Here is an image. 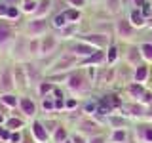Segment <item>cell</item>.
<instances>
[{"instance_id":"6da1fadb","label":"cell","mask_w":152,"mask_h":143,"mask_svg":"<svg viewBox=\"0 0 152 143\" xmlns=\"http://www.w3.org/2000/svg\"><path fill=\"white\" fill-rule=\"evenodd\" d=\"M65 88H66V92L72 95V97L82 99V97L91 94L93 82L88 78L86 69L80 67V69H76V71H72V73L69 74V78H66V82H65Z\"/></svg>"},{"instance_id":"7a4b0ae2","label":"cell","mask_w":152,"mask_h":143,"mask_svg":"<svg viewBox=\"0 0 152 143\" xmlns=\"http://www.w3.org/2000/svg\"><path fill=\"white\" fill-rule=\"evenodd\" d=\"M76 69H80V59L76 55H72L70 52H63L50 65V69L44 71V74H69Z\"/></svg>"},{"instance_id":"3957f363","label":"cell","mask_w":152,"mask_h":143,"mask_svg":"<svg viewBox=\"0 0 152 143\" xmlns=\"http://www.w3.org/2000/svg\"><path fill=\"white\" fill-rule=\"evenodd\" d=\"M114 36L120 42L131 44L137 38V29L131 25V21L127 17H118L116 21H114Z\"/></svg>"},{"instance_id":"277c9868","label":"cell","mask_w":152,"mask_h":143,"mask_svg":"<svg viewBox=\"0 0 152 143\" xmlns=\"http://www.w3.org/2000/svg\"><path fill=\"white\" fill-rule=\"evenodd\" d=\"M118 113H122L129 120H148V107H145L139 101H124Z\"/></svg>"},{"instance_id":"5b68a950","label":"cell","mask_w":152,"mask_h":143,"mask_svg":"<svg viewBox=\"0 0 152 143\" xmlns=\"http://www.w3.org/2000/svg\"><path fill=\"white\" fill-rule=\"evenodd\" d=\"M50 29H51V25H50L48 19L28 17V21L23 25V32H25V36H28V38H42L50 32Z\"/></svg>"},{"instance_id":"8992f818","label":"cell","mask_w":152,"mask_h":143,"mask_svg":"<svg viewBox=\"0 0 152 143\" xmlns=\"http://www.w3.org/2000/svg\"><path fill=\"white\" fill-rule=\"evenodd\" d=\"M27 42H28V36L25 35H17L15 40L10 44V57H12L13 63H27L28 59V52H27Z\"/></svg>"},{"instance_id":"52a82bcc","label":"cell","mask_w":152,"mask_h":143,"mask_svg":"<svg viewBox=\"0 0 152 143\" xmlns=\"http://www.w3.org/2000/svg\"><path fill=\"white\" fill-rule=\"evenodd\" d=\"M28 133L34 143H51V132L46 128L44 120H40V118L28 122Z\"/></svg>"},{"instance_id":"ba28073f","label":"cell","mask_w":152,"mask_h":143,"mask_svg":"<svg viewBox=\"0 0 152 143\" xmlns=\"http://www.w3.org/2000/svg\"><path fill=\"white\" fill-rule=\"evenodd\" d=\"M101 120H97L95 116H84L76 122V132H80L86 137H91L95 133H103L101 132Z\"/></svg>"},{"instance_id":"9c48e42d","label":"cell","mask_w":152,"mask_h":143,"mask_svg":"<svg viewBox=\"0 0 152 143\" xmlns=\"http://www.w3.org/2000/svg\"><path fill=\"white\" fill-rule=\"evenodd\" d=\"M78 38H80L82 42H88L89 46L97 48V50H107V48L110 46V42H112V36L101 35V32H93V31H89V32H82V35H80Z\"/></svg>"},{"instance_id":"30bf717a","label":"cell","mask_w":152,"mask_h":143,"mask_svg":"<svg viewBox=\"0 0 152 143\" xmlns=\"http://www.w3.org/2000/svg\"><path fill=\"white\" fill-rule=\"evenodd\" d=\"M19 111H21L23 118H27L28 122L38 118V111H40V105L36 103L34 97H31V95H21V101H19Z\"/></svg>"},{"instance_id":"8fae6325","label":"cell","mask_w":152,"mask_h":143,"mask_svg":"<svg viewBox=\"0 0 152 143\" xmlns=\"http://www.w3.org/2000/svg\"><path fill=\"white\" fill-rule=\"evenodd\" d=\"M59 44H61V40L57 38L55 32H48L46 36H42L40 38V59L53 55L57 52V48H59Z\"/></svg>"},{"instance_id":"7c38bea8","label":"cell","mask_w":152,"mask_h":143,"mask_svg":"<svg viewBox=\"0 0 152 143\" xmlns=\"http://www.w3.org/2000/svg\"><path fill=\"white\" fill-rule=\"evenodd\" d=\"M66 52H70L72 55H76L80 61H82V59H86V57L93 55L95 52H97V48L89 46L88 42H82L80 38H76V40H72L69 46H66Z\"/></svg>"},{"instance_id":"4fadbf2b","label":"cell","mask_w":152,"mask_h":143,"mask_svg":"<svg viewBox=\"0 0 152 143\" xmlns=\"http://www.w3.org/2000/svg\"><path fill=\"white\" fill-rule=\"evenodd\" d=\"M124 63L129 65V67H139L141 63H145L142 61V54H141V46L135 44V42H131V44H126V52H124Z\"/></svg>"},{"instance_id":"5bb4252c","label":"cell","mask_w":152,"mask_h":143,"mask_svg":"<svg viewBox=\"0 0 152 143\" xmlns=\"http://www.w3.org/2000/svg\"><path fill=\"white\" fill-rule=\"evenodd\" d=\"M13 82H15V92L25 95L28 88V78H27V73H25V65L23 63H13Z\"/></svg>"},{"instance_id":"9a60e30c","label":"cell","mask_w":152,"mask_h":143,"mask_svg":"<svg viewBox=\"0 0 152 143\" xmlns=\"http://www.w3.org/2000/svg\"><path fill=\"white\" fill-rule=\"evenodd\" d=\"M25 65V73H27V78H28V88L31 90H36V86L44 80V71H40V67L36 65V61H27Z\"/></svg>"},{"instance_id":"2e32d148","label":"cell","mask_w":152,"mask_h":143,"mask_svg":"<svg viewBox=\"0 0 152 143\" xmlns=\"http://www.w3.org/2000/svg\"><path fill=\"white\" fill-rule=\"evenodd\" d=\"M15 36H17V31L13 27V23L8 21V19H0V48L10 46L15 40Z\"/></svg>"},{"instance_id":"e0dca14e","label":"cell","mask_w":152,"mask_h":143,"mask_svg":"<svg viewBox=\"0 0 152 143\" xmlns=\"http://www.w3.org/2000/svg\"><path fill=\"white\" fill-rule=\"evenodd\" d=\"M137 143H152V122L150 120H139L133 128Z\"/></svg>"},{"instance_id":"ac0fdd59","label":"cell","mask_w":152,"mask_h":143,"mask_svg":"<svg viewBox=\"0 0 152 143\" xmlns=\"http://www.w3.org/2000/svg\"><path fill=\"white\" fill-rule=\"evenodd\" d=\"M0 92H15L13 65H4L2 69H0Z\"/></svg>"},{"instance_id":"d6986e66","label":"cell","mask_w":152,"mask_h":143,"mask_svg":"<svg viewBox=\"0 0 152 143\" xmlns=\"http://www.w3.org/2000/svg\"><path fill=\"white\" fill-rule=\"evenodd\" d=\"M57 35V38H59L61 42H72V40H76L82 32H80V23H69L66 27H63L61 31H57L55 32Z\"/></svg>"},{"instance_id":"ffe728a7","label":"cell","mask_w":152,"mask_h":143,"mask_svg":"<svg viewBox=\"0 0 152 143\" xmlns=\"http://www.w3.org/2000/svg\"><path fill=\"white\" fill-rule=\"evenodd\" d=\"M19 101H21V94H17V92H0V105L6 107L10 113L19 107Z\"/></svg>"},{"instance_id":"44dd1931","label":"cell","mask_w":152,"mask_h":143,"mask_svg":"<svg viewBox=\"0 0 152 143\" xmlns=\"http://www.w3.org/2000/svg\"><path fill=\"white\" fill-rule=\"evenodd\" d=\"M104 65H107V54H104V50H97L93 55L80 61V67H104Z\"/></svg>"},{"instance_id":"7402d4cb","label":"cell","mask_w":152,"mask_h":143,"mask_svg":"<svg viewBox=\"0 0 152 143\" xmlns=\"http://www.w3.org/2000/svg\"><path fill=\"white\" fill-rule=\"evenodd\" d=\"M146 84H139V82H129L126 86V94L129 97V101H141V97L146 92Z\"/></svg>"},{"instance_id":"603a6c76","label":"cell","mask_w":152,"mask_h":143,"mask_svg":"<svg viewBox=\"0 0 152 143\" xmlns=\"http://www.w3.org/2000/svg\"><path fill=\"white\" fill-rule=\"evenodd\" d=\"M150 74H152L150 65L148 63H141L139 67H135V69H133V82L146 84V82H148V78H150Z\"/></svg>"},{"instance_id":"cb8c5ba5","label":"cell","mask_w":152,"mask_h":143,"mask_svg":"<svg viewBox=\"0 0 152 143\" xmlns=\"http://www.w3.org/2000/svg\"><path fill=\"white\" fill-rule=\"evenodd\" d=\"M127 122H129V118H126L122 113H112V114H108V116L104 118V124H108V126H110V130L127 128Z\"/></svg>"},{"instance_id":"d4e9b609","label":"cell","mask_w":152,"mask_h":143,"mask_svg":"<svg viewBox=\"0 0 152 143\" xmlns=\"http://www.w3.org/2000/svg\"><path fill=\"white\" fill-rule=\"evenodd\" d=\"M127 19L131 21V25L139 31V29H146V17L142 15V12L139 8H131L129 13H127Z\"/></svg>"},{"instance_id":"484cf974","label":"cell","mask_w":152,"mask_h":143,"mask_svg":"<svg viewBox=\"0 0 152 143\" xmlns=\"http://www.w3.org/2000/svg\"><path fill=\"white\" fill-rule=\"evenodd\" d=\"M53 10V0H38V8L34 12V19H48Z\"/></svg>"},{"instance_id":"4316f807","label":"cell","mask_w":152,"mask_h":143,"mask_svg":"<svg viewBox=\"0 0 152 143\" xmlns=\"http://www.w3.org/2000/svg\"><path fill=\"white\" fill-rule=\"evenodd\" d=\"M104 54H107V65H108V67H114L118 61H120V57H122L120 46H118L116 42H110V46L104 50Z\"/></svg>"},{"instance_id":"83f0119b","label":"cell","mask_w":152,"mask_h":143,"mask_svg":"<svg viewBox=\"0 0 152 143\" xmlns=\"http://www.w3.org/2000/svg\"><path fill=\"white\" fill-rule=\"evenodd\" d=\"M66 139H70V132H69V128L61 122L59 126L51 132V143H65Z\"/></svg>"},{"instance_id":"f1b7e54d","label":"cell","mask_w":152,"mask_h":143,"mask_svg":"<svg viewBox=\"0 0 152 143\" xmlns=\"http://www.w3.org/2000/svg\"><path fill=\"white\" fill-rule=\"evenodd\" d=\"M55 86H57L55 82H51L50 78H46V76H44V80H42V82L36 86V90H34V92H36L38 97H46V95H51V94H53Z\"/></svg>"},{"instance_id":"f546056e","label":"cell","mask_w":152,"mask_h":143,"mask_svg":"<svg viewBox=\"0 0 152 143\" xmlns=\"http://www.w3.org/2000/svg\"><path fill=\"white\" fill-rule=\"evenodd\" d=\"M127 141H129V132H127V128L110 130V133H108V143H127Z\"/></svg>"},{"instance_id":"4dcf8cb0","label":"cell","mask_w":152,"mask_h":143,"mask_svg":"<svg viewBox=\"0 0 152 143\" xmlns=\"http://www.w3.org/2000/svg\"><path fill=\"white\" fill-rule=\"evenodd\" d=\"M91 31L93 32H101V35H107V36H112L114 35V23L112 21H97L91 27Z\"/></svg>"},{"instance_id":"1f68e13d","label":"cell","mask_w":152,"mask_h":143,"mask_svg":"<svg viewBox=\"0 0 152 143\" xmlns=\"http://www.w3.org/2000/svg\"><path fill=\"white\" fill-rule=\"evenodd\" d=\"M40 111L46 113V114H51V113H57L55 111V97L53 95H46V97H40Z\"/></svg>"},{"instance_id":"d6a6232c","label":"cell","mask_w":152,"mask_h":143,"mask_svg":"<svg viewBox=\"0 0 152 143\" xmlns=\"http://www.w3.org/2000/svg\"><path fill=\"white\" fill-rule=\"evenodd\" d=\"M103 2H104L107 13H110V15H120L122 13V10H124L122 0H103Z\"/></svg>"},{"instance_id":"836d02e7","label":"cell","mask_w":152,"mask_h":143,"mask_svg":"<svg viewBox=\"0 0 152 143\" xmlns=\"http://www.w3.org/2000/svg\"><path fill=\"white\" fill-rule=\"evenodd\" d=\"M50 25H51V29L57 32V31H61L63 27H66L69 25V21H66V17H65V12H57L53 17H51V21H50Z\"/></svg>"},{"instance_id":"e575fe53","label":"cell","mask_w":152,"mask_h":143,"mask_svg":"<svg viewBox=\"0 0 152 143\" xmlns=\"http://www.w3.org/2000/svg\"><path fill=\"white\" fill-rule=\"evenodd\" d=\"M63 12H65V17H66L69 23H82V10L69 6V8H65Z\"/></svg>"},{"instance_id":"d590c367","label":"cell","mask_w":152,"mask_h":143,"mask_svg":"<svg viewBox=\"0 0 152 143\" xmlns=\"http://www.w3.org/2000/svg\"><path fill=\"white\" fill-rule=\"evenodd\" d=\"M139 46H141L142 61H145V63H148V65H152V42H146V40H142Z\"/></svg>"},{"instance_id":"8d00e7d4","label":"cell","mask_w":152,"mask_h":143,"mask_svg":"<svg viewBox=\"0 0 152 143\" xmlns=\"http://www.w3.org/2000/svg\"><path fill=\"white\" fill-rule=\"evenodd\" d=\"M82 107V103H80V99L78 97H66L65 99V113H74V111H78V109Z\"/></svg>"},{"instance_id":"74e56055","label":"cell","mask_w":152,"mask_h":143,"mask_svg":"<svg viewBox=\"0 0 152 143\" xmlns=\"http://www.w3.org/2000/svg\"><path fill=\"white\" fill-rule=\"evenodd\" d=\"M36 8H38V0H31V2H23L21 4V12H23V15H27V17L34 15Z\"/></svg>"},{"instance_id":"f35d334b","label":"cell","mask_w":152,"mask_h":143,"mask_svg":"<svg viewBox=\"0 0 152 143\" xmlns=\"http://www.w3.org/2000/svg\"><path fill=\"white\" fill-rule=\"evenodd\" d=\"M21 15H23V12H21V6H10L8 8V21H19L21 19Z\"/></svg>"},{"instance_id":"ab89813d","label":"cell","mask_w":152,"mask_h":143,"mask_svg":"<svg viewBox=\"0 0 152 143\" xmlns=\"http://www.w3.org/2000/svg\"><path fill=\"white\" fill-rule=\"evenodd\" d=\"M23 139H25V132H12L8 143H23Z\"/></svg>"},{"instance_id":"60d3db41","label":"cell","mask_w":152,"mask_h":143,"mask_svg":"<svg viewBox=\"0 0 152 143\" xmlns=\"http://www.w3.org/2000/svg\"><path fill=\"white\" fill-rule=\"evenodd\" d=\"M89 143H108V136H104V133H95V136L88 137Z\"/></svg>"},{"instance_id":"b9f144b4","label":"cell","mask_w":152,"mask_h":143,"mask_svg":"<svg viewBox=\"0 0 152 143\" xmlns=\"http://www.w3.org/2000/svg\"><path fill=\"white\" fill-rule=\"evenodd\" d=\"M70 141H72V143H89L88 137L82 136L80 132H72V133H70Z\"/></svg>"},{"instance_id":"7bdbcfd3","label":"cell","mask_w":152,"mask_h":143,"mask_svg":"<svg viewBox=\"0 0 152 143\" xmlns=\"http://www.w3.org/2000/svg\"><path fill=\"white\" fill-rule=\"evenodd\" d=\"M139 103H142L145 107H150V105H152V90H150V88L145 92V95L141 97V101H139Z\"/></svg>"},{"instance_id":"ee69618b","label":"cell","mask_w":152,"mask_h":143,"mask_svg":"<svg viewBox=\"0 0 152 143\" xmlns=\"http://www.w3.org/2000/svg\"><path fill=\"white\" fill-rule=\"evenodd\" d=\"M66 4H69L70 8H78V10H82L88 6V0H66Z\"/></svg>"},{"instance_id":"f6af8a7d","label":"cell","mask_w":152,"mask_h":143,"mask_svg":"<svg viewBox=\"0 0 152 143\" xmlns=\"http://www.w3.org/2000/svg\"><path fill=\"white\" fill-rule=\"evenodd\" d=\"M8 8H10V4L8 2H0V19H6L8 17Z\"/></svg>"},{"instance_id":"bcb514c9","label":"cell","mask_w":152,"mask_h":143,"mask_svg":"<svg viewBox=\"0 0 152 143\" xmlns=\"http://www.w3.org/2000/svg\"><path fill=\"white\" fill-rule=\"evenodd\" d=\"M146 29H148V31H152V15L146 17Z\"/></svg>"},{"instance_id":"7dc6e473","label":"cell","mask_w":152,"mask_h":143,"mask_svg":"<svg viewBox=\"0 0 152 143\" xmlns=\"http://www.w3.org/2000/svg\"><path fill=\"white\" fill-rule=\"evenodd\" d=\"M148 120L152 122V105H150V107H148Z\"/></svg>"},{"instance_id":"c3c4849f","label":"cell","mask_w":152,"mask_h":143,"mask_svg":"<svg viewBox=\"0 0 152 143\" xmlns=\"http://www.w3.org/2000/svg\"><path fill=\"white\" fill-rule=\"evenodd\" d=\"M146 42H152V31H150V35L146 36Z\"/></svg>"},{"instance_id":"681fc988","label":"cell","mask_w":152,"mask_h":143,"mask_svg":"<svg viewBox=\"0 0 152 143\" xmlns=\"http://www.w3.org/2000/svg\"><path fill=\"white\" fill-rule=\"evenodd\" d=\"M88 2H91V4H95V2H101V0H88Z\"/></svg>"},{"instance_id":"f907efd6","label":"cell","mask_w":152,"mask_h":143,"mask_svg":"<svg viewBox=\"0 0 152 143\" xmlns=\"http://www.w3.org/2000/svg\"><path fill=\"white\" fill-rule=\"evenodd\" d=\"M2 132H4V126H0V136H2Z\"/></svg>"},{"instance_id":"816d5d0a","label":"cell","mask_w":152,"mask_h":143,"mask_svg":"<svg viewBox=\"0 0 152 143\" xmlns=\"http://www.w3.org/2000/svg\"><path fill=\"white\" fill-rule=\"evenodd\" d=\"M23 2H31V0H23Z\"/></svg>"}]
</instances>
